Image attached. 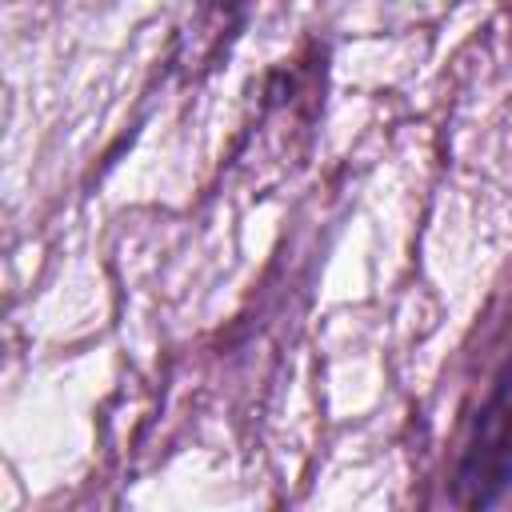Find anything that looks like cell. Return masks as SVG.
I'll use <instances>...</instances> for the list:
<instances>
[{
	"mask_svg": "<svg viewBox=\"0 0 512 512\" xmlns=\"http://www.w3.org/2000/svg\"><path fill=\"white\" fill-rule=\"evenodd\" d=\"M248 4H252V0H208V8H212V12H220L224 20L244 16V12H248Z\"/></svg>",
	"mask_w": 512,
	"mask_h": 512,
	"instance_id": "2",
	"label": "cell"
},
{
	"mask_svg": "<svg viewBox=\"0 0 512 512\" xmlns=\"http://www.w3.org/2000/svg\"><path fill=\"white\" fill-rule=\"evenodd\" d=\"M508 484H512V356L496 372L472 420V432L456 464L452 500L464 508H484L496 504Z\"/></svg>",
	"mask_w": 512,
	"mask_h": 512,
	"instance_id": "1",
	"label": "cell"
}]
</instances>
